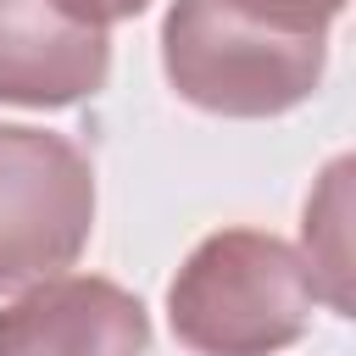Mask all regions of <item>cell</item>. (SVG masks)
I'll list each match as a JSON object with an SVG mask.
<instances>
[{"instance_id":"1","label":"cell","mask_w":356,"mask_h":356,"mask_svg":"<svg viewBox=\"0 0 356 356\" xmlns=\"http://www.w3.org/2000/svg\"><path fill=\"white\" fill-rule=\"evenodd\" d=\"M328 17L312 0H172L161 72L211 117H284L317 95Z\"/></svg>"},{"instance_id":"3","label":"cell","mask_w":356,"mask_h":356,"mask_svg":"<svg viewBox=\"0 0 356 356\" xmlns=\"http://www.w3.org/2000/svg\"><path fill=\"white\" fill-rule=\"evenodd\" d=\"M95 234V167L50 128L0 122V295L44 284Z\"/></svg>"},{"instance_id":"5","label":"cell","mask_w":356,"mask_h":356,"mask_svg":"<svg viewBox=\"0 0 356 356\" xmlns=\"http://www.w3.org/2000/svg\"><path fill=\"white\" fill-rule=\"evenodd\" d=\"M111 78V39L56 0H0V106H78Z\"/></svg>"},{"instance_id":"2","label":"cell","mask_w":356,"mask_h":356,"mask_svg":"<svg viewBox=\"0 0 356 356\" xmlns=\"http://www.w3.org/2000/svg\"><path fill=\"white\" fill-rule=\"evenodd\" d=\"M312 312L300 250L261 228L206 234L167 284V323L195 356H273L306 334Z\"/></svg>"},{"instance_id":"4","label":"cell","mask_w":356,"mask_h":356,"mask_svg":"<svg viewBox=\"0 0 356 356\" xmlns=\"http://www.w3.org/2000/svg\"><path fill=\"white\" fill-rule=\"evenodd\" d=\"M150 317L139 295L95 273H56L0 306V356H145Z\"/></svg>"},{"instance_id":"7","label":"cell","mask_w":356,"mask_h":356,"mask_svg":"<svg viewBox=\"0 0 356 356\" xmlns=\"http://www.w3.org/2000/svg\"><path fill=\"white\" fill-rule=\"evenodd\" d=\"M72 22H89V28H111V22H128V17H139L150 0H56Z\"/></svg>"},{"instance_id":"8","label":"cell","mask_w":356,"mask_h":356,"mask_svg":"<svg viewBox=\"0 0 356 356\" xmlns=\"http://www.w3.org/2000/svg\"><path fill=\"white\" fill-rule=\"evenodd\" d=\"M312 6H317V11H323V17H328V22H334V17H339V11H345V0H312Z\"/></svg>"},{"instance_id":"6","label":"cell","mask_w":356,"mask_h":356,"mask_svg":"<svg viewBox=\"0 0 356 356\" xmlns=\"http://www.w3.org/2000/svg\"><path fill=\"white\" fill-rule=\"evenodd\" d=\"M300 239H306L300 261L312 273L317 300H328V312L350 317V156L323 167V178L306 200Z\"/></svg>"}]
</instances>
